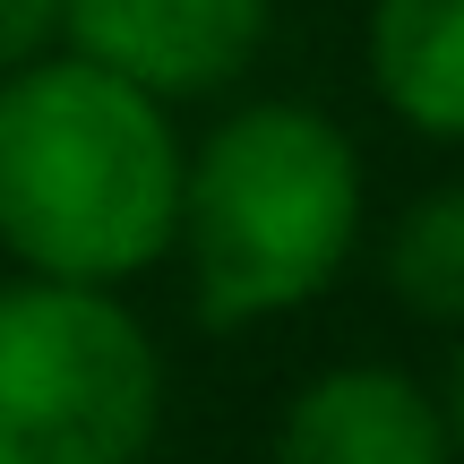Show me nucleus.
Segmentation results:
<instances>
[{
  "label": "nucleus",
  "mask_w": 464,
  "mask_h": 464,
  "mask_svg": "<svg viewBox=\"0 0 464 464\" xmlns=\"http://www.w3.org/2000/svg\"><path fill=\"white\" fill-rule=\"evenodd\" d=\"M276 0H61V52L155 95L164 112L258 69Z\"/></svg>",
  "instance_id": "obj_4"
},
{
  "label": "nucleus",
  "mask_w": 464,
  "mask_h": 464,
  "mask_svg": "<svg viewBox=\"0 0 464 464\" xmlns=\"http://www.w3.org/2000/svg\"><path fill=\"white\" fill-rule=\"evenodd\" d=\"M370 216L362 147L301 95H249L181 147L172 266L207 335H249L344 284Z\"/></svg>",
  "instance_id": "obj_2"
},
{
  "label": "nucleus",
  "mask_w": 464,
  "mask_h": 464,
  "mask_svg": "<svg viewBox=\"0 0 464 464\" xmlns=\"http://www.w3.org/2000/svg\"><path fill=\"white\" fill-rule=\"evenodd\" d=\"M362 69L396 130L464 147V0H370Z\"/></svg>",
  "instance_id": "obj_6"
},
{
  "label": "nucleus",
  "mask_w": 464,
  "mask_h": 464,
  "mask_svg": "<svg viewBox=\"0 0 464 464\" xmlns=\"http://www.w3.org/2000/svg\"><path fill=\"white\" fill-rule=\"evenodd\" d=\"M181 121L103 69L52 61L0 78V258L34 284L130 293L172 258Z\"/></svg>",
  "instance_id": "obj_1"
},
{
  "label": "nucleus",
  "mask_w": 464,
  "mask_h": 464,
  "mask_svg": "<svg viewBox=\"0 0 464 464\" xmlns=\"http://www.w3.org/2000/svg\"><path fill=\"white\" fill-rule=\"evenodd\" d=\"M266 464H456L430 379L396 362H335L276 413Z\"/></svg>",
  "instance_id": "obj_5"
},
{
  "label": "nucleus",
  "mask_w": 464,
  "mask_h": 464,
  "mask_svg": "<svg viewBox=\"0 0 464 464\" xmlns=\"http://www.w3.org/2000/svg\"><path fill=\"white\" fill-rule=\"evenodd\" d=\"M430 396H439V421H448V456L464 464V335L448 344V370H439Z\"/></svg>",
  "instance_id": "obj_9"
},
{
  "label": "nucleus",
  "mask_w": 464,
  "mask_h": 464,
  "mask_svg": "<svg viewBox=\"0 0 464 464\" xmlns=\"http://www.w3.org/2000/svg\"><path fill=\"white\" fill-rule=\"evenodd\" d=\"M61 52V0H0V78Z\"/></svg>",
  "instance_id": "obj_8"
},
{
  "label": "nucleus",
  "mask_w": 464,
  "mask_h": 464,
  "mask_svg": "<svg viewBox=\"0 0 464 464\" xmlns=\"http://www.w3.org/2000/svg\"><path fill=\"white\" fill-rule=\"evenodd\" d=\"M379 284L404 318L464 335V181H430L387 216Z\"/></svg>",
  "instance_id": "obj_7"
},
{
  "label": "nucleus",
  "mask_w": 464,
  "mask_h": 464,
  "mask_svg": "<svg viewBox=\"0 0 464 464\" xmlns=\"http://www.w3.org/2000/svg\"><path fill=\"white\" fill-rule=\"evenodd\" d=\"M164 439V353L130 293L0 284V464H147Z\"/></svg>",
  "instance_id": "obj_3"
}]
</instances>
